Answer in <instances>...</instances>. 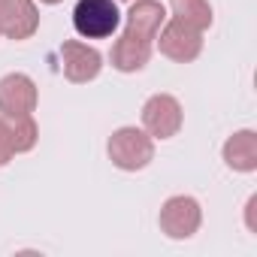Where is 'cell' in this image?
I'll use <instances>...</instances> for the list:
<instances>
[{"label":"cell","mask_w":257,"mask_h":257,"mask_svg":"<svg viewBox=\"0 0 257 257\" xmlns=\"http://www.w3.org/2000/svg\"><path fill=\"white\" fill-rule=\"evenodd\" d=\"M109 161L124 173H140L155 161V140L143 127H118L106 143Z\"/></svg>","instance_id":"1"},{"label":"cell","mask_w":257,"mask_h":257,"mask_svg":"<svg viewBox=\"0 0 257 257\" xmlns=\"http://www.w3.org/2000/svg\"><path fill=\"white\" fill-rule=\"evenodd\" d=\"M121 25L115 0H79L73 10V28L82 40H109Z\"/></svg>","instance_id":"2"},{"label":"cell","mask_w":257,"mask_h":257,"mask_svg":"<svg viewBox=\"0 0 257 257\" xmlns=\"http://www.w3.org/2000/svg\"><path fill=\"white\" fill-rule=\"evenodd\" d=\"M185 124L182 103L173 94H152L143 106V131L152 140H173Z\"/></svg>","instance_id":"3"},{"label":"cell","mask_w":257,"mask_h":257,"mask_svg":"<svg viewBox=\"0 0 257 257\" xmlns=\"http://www.w3.org/2000/svg\"><path fill=\"white\" fill-rule=\"evenodd\" d=\"M158 224H161V233L170 236V239H191L203 224V209L194 197L176 194L161 206Z\"/></svg>","instance_id":"4"},{"label":"cell","mask_w":257,"mask_h":257,"mask_svg":"<svg viewBox=\"0 0 257 257\" xmlns=\"http://www.w3.org/2000/svg\"><path fill=\"white\" fill-rule=\"evenodd\" d=\"M158 49L164 58L176 61V64H191L200 58L203 52V31H194L188 25H182L179 19L164 22V28L158 31Z\"/></svg>","instance_id":"5"},{"label":"cell","mask_w":257,"mask_h":257,"mask_svg":"<svg viewBox=\"0 0 257 257\" xmlns=\"http://www.w3.org/2000/svg\"><path fill=\"white\" fill-rule=\"evenodd\" d=\"M37 103H40V91L28 73H7L0 79V115L4 118L34 115Z\"/></svg>","instance_id":"6"},{"label":"cell","mask_w":257,"mask_h":257,"mask_svg":"<svg viewBox=\"0 0 257 257\" xmlns=\"http://www.w3.org/2000/svg\"><path fill=\"white\" fill-rule=\"evenodd\" d=\"M61 67H64V76L73 82V85H85V82H94L103 70V55L82 43V40H67L61 46Z\"/></svg>","instance_id":"7"},{"label":"cell","mask_w":257,"mask_h":257,"mask_svg":"<svg viewBox=\"0 0 257 257\" xmlns=\"http://www.w3.org/2000/svg\"><path fill=\"white\" fill-rule=\"evenodd\" d=\"M40 28V10L34 0H0V37L31 40Z\"/></svg>","instance_id":"8"},{"label":"cell","mask_w":257,"mask_h":257,"mask_svg":"<svg viewBox=\"0 0 257 257\" xmlns=\"http://www.w3.org/2000/svg\"><path fill=\"white\" fill-rule=\"evenodd\" d=\"M149 58H152V40L137 37L131 31H124L109 52V61L118 73H140L149 64Z\"/></svg>","instance_id":"9"},{"label":"cell","mask_w":257,"mask_h":257,"mask_svg":"<svg viewBox=\"0 0 257 257\" xmlns=\"http://www.w3.org/2000/svg\"><path fill=\"white\" fill-rule=\"evenodd\" d=\"M167 22V7L158 4V0H137V4H131V10H127V28L137 37H146V40H155L158 31L164 28Z\"/></svg>","instance_id":"10"},{"label":"cell","mask_w":257,"mask_h":257,"mask_svg":"<svg viewBox=\"0 0 257 257\" xmlns=\"http://www.w3.org/2000/svg\"><path fill=\"white\" fill-rule=\"evenodd\" d=\"M221 155L233 173H254L257 170V134L254 131H236L224 143Z\"/></svg>","instance_id":"11"},{"label":"cell","mask_w":257,"mask_h":257,"mask_svg":"<svg viewBox=\"0 0 257 257\" xmlns=\"http://www.w3.org/2000/svg\"><path fill=\"white\" fill-rule=\"evenodd\" d=\"M173 19L194 31H209L212 28V4L209 0H170Z\"/></svg>","instance_id":"12"},{"label":"cell","mask_w":257,"mask_h":257,"mask_svg":"<svg viewBox=\"0 0 257 257\" xmlns=\"http://www.w3.org/2000/svg\"><path fill=\"white\" fill-rule=\"evenodd\" d=\"M10 121V137H13V149L16 155L22 152H31L40 140V127L34 121V115H25V118H7Z\"/></svg>","instance_id":"13"},{"label":"cell","mask_w":257,"mask_h":257,"mask_svg":"<svg viewBox=\"0 0 257 257\" xmlns=\"http://www.w3.org/2000/svg\"><path fill=\"white\" fill-rule=\"evenodd\" d=\"M13 158H16V149H13V137H10V121L0 115V167H7Z\"/></svg>","instance_id":"14"},{"label":"cell","mask_w":257,"mask_h":257,"mask_svg":"<svg viewBox=\"0 0 257 257\" xmlns=\"http://www.w3.org/2000/svg\"><path fill=\"white\" fill-rule=\"evenodd\" d=\"M254 209H257V194H251V197H248V203H245V227H248L251 233H257V224H254Z\"/></svg>","instance_id":"15"},{"label":"cell","mask_w":257,"mask_h":257,"mask_svg":"<svg viewBox=\"0 0 257 257\" xmlns=\"http://www.w3.org/2000/svg\"><path fill=\"white\" fill-rule=\"evenodd\" d=\"M40 4H49V7H55V4H61V0H40Z\"/></svg>","instance_id":"16"}]
</instances>
